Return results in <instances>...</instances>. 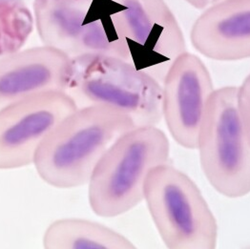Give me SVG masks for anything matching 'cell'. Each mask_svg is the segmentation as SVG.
Segmentation results:
<instances>
[{"mask_svg": "<svg viewBox=\"0 0 250 249\" xmlns=\"http://www.w3.org/2000/svg\"><path fill=\"white\" fill-rule=\"evenodd\" d=\"M136 127L128 115L114 107H79L43 141L34 166L42 181L51 187H83L107 150Z\"/></svg>", "mask_w": 250, "mask_h": 249, "instance_id": "obj_1", "label": "cell"}, {"mask_svg": "<svg viewBox=\"0 0 250 249\" xmlns=\"http://www.w3.org/2000/svg\"><path fill=\"white\" fill-rule=\"evenodd\" d=\"M170 163V143L158 126L136 127L101 159L88 184V200L99 217L115 218L145 201L150 171Z\"/></svg>", "mask_w": 250, "mask_h": 249, "instance_id": "obj_2", "label": "cell"}, {"mask_svg": "<svg viewBox=\"0 0 250 249\" xmlns=\"http://www.w3.org/2000/svg\"><path fill=\"white\" fill-rule=\"evenodd\" d=\"M115 0H34L35 25L43 45L75 59L103 55L132 62ZM133 63V62H132Z\"/></svg>", "mask_w": 250, "mask_h": 249, "instance_id": "obj_3", "label": "cell"}, {"mask_svg": "<svg viewBox=\"0 0 250 249\" xmlns=\"http://www.w3.org/2000/svg\"><path fill=\"white\" fill-rule=\"evenodd\" d=\"M67 93L78 107L107 105L128 115L137 127L158 126L163 120V85L122 59L85 55L71 59Z\"/></svg>", "mask_w": 250, "mask_h": 249, "instance_id": "obj_4", "label": "cell"}, {"mask_svg": "<svg viewBox=\"0 0 250 249\" xmlns=\"http://www.w3.org/2000/svg\"><path fill=\"white\" fill-rule=\"evenodd\" d=\"M145 201L168 249H215L218 224L194 181L170 163L146 178Z\"/></svg>", "mask_w": 250, "mask_h": 249, "instance_id": "obj_5", "label": "cell"}, {"mask_svg": "<svg viewBox=\"0 0 250 249\" xmlns=\"http://www.w3.org/2000/svg\"><path fill=\"white\" fill-rule=\"evenodd\" d=\"M237 92L236 86L213 92L197 147L202 170L210 186L230 199L250 193V144L240 120Z\"/></svg>", "mask_w": 250, "mask_h": 249, "instance_id": "obj_6", "label": "cell"}, {"mask_svg": "<svg viewBox=\"0 0 250 249\" xmlns=\"http://www.w3.org/2000/svg\"><path fill=\"white\" fill-rule=\"evenodd\" d=\"M132 62L163 84L175 60L187 52L182 28L166 0H115Z\"/></svg>", "mask_w": 250, "mask_h": 249, "instance_id": "obj_7", "label": "cell"}, {"mask_svg": "<svg viewBox=\"0 0 250 249\" xmlns=\"http://www.w3.org/2000/svg\"><path fill=\"white\" fill-rule=\"evenodd\" d=\"M78 108L67 92H47L1 109L0 170L34 165L43 141Z\"/></svg>", "mask_w": 250, "mask_h": 249, "instance_id": "obj_8", "label": "cell"}, {"mask_svg": "<svg viewBox=\"0 0 250 249\" xmlns=\"http://www.w3.org/2000/svg\"><path fill=\"white\" fill-rule=\"evenodd\" d=\"M163 119L179 145L197 149L206 108L215 91L204 62L188 51L179 56L163 82Z\"/></svg>", "mask_w": 250, "mask_h": 249, "instance_id": "obj_9", "label": "cell"}, {"mask_svg": "<svg viewBox=\"0 0 250 249\" xmlns=\"http://www.w3.org/2000/svg\"><path fill=\"white\" fill-rule=\"evenodd\" d=\"M72 74L71 58L45 45L0 58V110L34 95L66 92Z\"/></svg>", "mask_w": 250, "mask_h": 249, "instance_id": "obj_10", "label": "cell"}, {"mask_svg": "<svg viewBox=\"0 0 250 249\" xmlns=\"http://www.w3.org/2000/svg\"><path fill=\"white\" fill-rule=\"evenodd\" d=\"M190 41L213 61L250 59V0H224L206 9L192 26Z\"/></svg>", "mask_w": 250, "mask_h": 249, "instance_id": "obj_11", "label": "cell"}, {"mask_svg": "<svg viewBox=\"0 0 250 249\" xmlns=\"http://www.w3.org/2000/svg\"><path fill=\"white\" fill-rule=\"evenodd\" d=\"M46 249H136L123 234L104 225L83 219L52 223L43 236Z\"/></svg>", "mask_w": 250, "mask_h": 249, "instance_id": "obj_12", "label": "cell"}, {"mask_svg": "<svg viewBox=\"0 0 250 249\" xmlns=\"http://www.w3.org/2000/svg\"><path fill=\"white\" fill-rule=\"evenodd\" d=\"M34 26V15L25 0H0V58L21 51Z\"/></svg>", "mask_w": 250, "mask_h": 249, "instance_id": "obj_13", "label": "cell"}, {"mask_svg": "<svg viewBox=\"0 0 250 249\" xmlns=\"http://www.w3.org/2000/svg\"><path fill=\"white\" fill-rule=\"evenodd\" d=\"M237 105L241 123L250 144V74L238 88Z\"/></svg>", "mask_w": 250, "mask_h": 249, "instance_id": "obj_14", "label": "cell"}, {"mask_svg": "<svg viewBox=\"0 0 250 249\" xmlns=\"http://www.w3.org/2000/svg\"><path fill=\"white\" fill-rule=\"evenodd\" d=\"M185 1H187L189 5H191L192 7L198 10H206L210 6L215 5L224 0H185Z\"/></svg>", "mask_w": 250, "mask_h": 249, "instance_id": "obj_15", "label": "cell"}]
</instances>
